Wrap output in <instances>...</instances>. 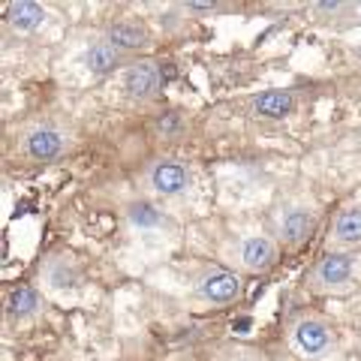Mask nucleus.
<instances>
[{
    "instance_id": "nucleus-1",
    "label": "nucleus",
    "mask_w": 361,
    "mask_h": 361,
    "mask_svg": "<svg viewBox=\"0 0 361 361\" xmlns=\"http://www.w3.org/2000/svg\"><path fill=\"white\" fill-rule=\"evenodd\" d=\"M73 148V133L58 121H33L18 133V154L30 163H58Z\"/></svg>"
},
{
    "instance_id": "nucleus-2",
    "label": "nucleus",
    "mask_w": 361,
    "mask_h": 361,
    "mask_svg": "<svg viewBox=\"0 0 361 361\" xmlns=\"http://www.w3.org/2000/svg\"><path fill=\"white\" fill-rule=\"evenodd\" d=\"M286 341H289V349L298 358L319 361V358L334 353L337 337H334V329L329 325V319L313 316V313H304V316H295V319L289 322Z\"/></svg>"
},
{
    "instance_id": "nucleus-3",
    "label": "nucleus",
    "mask_w": 361,
    "mask_h": 361,
    "mask_svg": "<svg viewBox=\"0 0 361 361\" xmlns=\"http://www.w3.org/2000/svg\"><path fill=\"white\" fill-rule=\"evenodd\" d=\"M142 187L154 199H180L193 187V169L184 160L163 157V160L148 163V169L142 172Z\"/></svg>"
},
{
    "instance_id": "nucleus-4",
    "label": "nucleus",
    "mask_w": 361,
    "mask_h": 361,
    "mask_svg": "<svg viewBox=\"0 0 361 361\" xmlns=\"http://www.w3.org/2000/svg\"><path fill=\"white\" fill-rule=\"evenodd\" d=\"M241 295V277L235 268H205L193 280V298L205 307H229Z\"/></svg>"
},
{
    "instance_id": "nucleus-5",
    "label": "nucleus",
    "mask_w": 361,
    "mask_h": 361,
    "mask_svg": "<svg viewBox=\"0 0 361 361\" xmlns=\"http://www.w3.org/2000/svg\"><path fill=\"white\" fill-rule=\"evenodd\" d=\"M358 268V253H343V250H331L325 253L319 262L310 268L307 274V286L313 292H337L353 283Z\"/></svg>"
},
{
    "instance_id": "nucleus-6",
    "label": "nucleus",
    "mask_w": 361,
    "mask_h": 361,
    "mask_svg": "<svg viewBox=\"0 0 361 361\" xmlns=\"http://www.w3.org/2000/svg\"><path fill=\"white\" fill-rule=\"evenodd\" d=\"M316 229V214L307 205H298V202H289V205H280L277 217H274V232H277V244L286 247H301L304 241L313 235Z\"/></svg>"
},
{
    "instance_id": "nucleus-7",
    "label": "nucleus",
    "mask_w": 361,
    "mask_h": 361,
    "mask_svg": "<svg viewBox=\"0 0 361 361\" xmlns=\"http://www.w3.org/2000/svg\"><path fill=\"white\" fill-rule=\"evenodd\" d=\"M232 262L241 271L250 274H262L277 262V238L271 235H247L232 247Z\"/></svg>"
},
{
    "instance_id": "nucleus-8",
    "label": "nucleus",
    "mask_w": 361,
    "mask_h": 361,
    "mask_svg": "<svg viewBox=\"0 0 361 361\" xmlns=\"http://www.w3.org/2000/svg\"><path fill=\"white\" fill-rule=\"evenodd\" d=\"M163 87V70L160 63H151V61H135L123 66V94L130 99H154Z\"/></svg>"
},
{
    "instance_id": "nucleus-9",
    "label": "nucleus",
    "mask_w": 361,
    "mask_h": 361,
    "mask_svg": "<svg viewBox=\"0 0 361 361\" xmlns=\"http://www.w3.org/2000/svg\"><path fill=\"white\" fill-rule=\"evenodd\" d=\"M295 109H298V97H295V90H289V87L259 90L250 99V111L265 121H286L289 115H295Z\"/></svg>"
},
{
    "instance_id": "nucleus-10",
    "label": "nucleus",
    "mask_w": 361,
    "mask_h": 361,
    "mask_svg": "<svg viewBox=\"0 0 361 361\" xmlns=\"http://www.w3.org/2000/svg\"><path fill=\"white\" fill-rule=\"evenodd\" d=\"M42 283L58 292L78 289L82 286V268L75 265V259L70 253H51L42 262Z\"/></svg>"
},
{
    "instance_id": "nucleus-11",
    "label": "nucleus",
    "mask_w": 361,
    "mask_h": 361,
    "mask_svg": "<svg viewBox=\"0 0 361 361\" xmlns=\"http://www.w3.org/2000/svg\"><path fill=\"white\" fill-rule=\"evenodd\" d=\"M361 244V208H343L337 211V217L331 220V232H329V247L331 250H343L353 253Z\"/></svg>"
},
{
    "instance_id": "nucleus-12",
    "label": "nucleus",
    "mask_w": 361,
    "mask_h": 361,
    "mask_svg": "<svg viewBox=\"0 0 361 361\" xmlns=\"http://www.w3.org/2000/svg\"><path fill=\"white\" fill-rule=\"evenodd\" d=\"M106 39L115 45L121 54H127V51H145L148 49L151 33H148V27H145L142 21L118 18V21H111V25L106 27Z\"/></svg>"
},
{
    "instance_id": "nucleus-13",
    "label": "nucleus",
    "mask_w": 361,
    "mask_h": 361,
    "mask_svg": "<svg viewBox=\"0 0 361 361\" xmlns=\"http://www.w3.org/2000/svg\"><path fill=\"white\" fill-rule=\"evenodd\" d=\"M123 220H127V226L135 232H157L172 223L169 214L151 199H130L127 205H123Z\"/></svg>"
},
{
    "instance_id": "nucleus-14",
    "label": "nucleus",
    "mask_w": 361,
    "mask_h": 361,
    "mask_svg": "<svg viewBox=\"0 0 361 361\" xmlns=\"http://www.w3.org/2000/svg\"><path fill=\"white\" fill-rule=\"evenodd\" d=\"M82 61H85V66H87V70L94 73V75L106 78V75L118 73L121 66H123V54H121L109 39H97V42H90L87 49H85Z\"/></svg>"
},
{
    "instance_id": "nucleus-15",
    "label": "nucleus",
    "mask_w": 361,
    "mask_h": 361,
    "mask_svg": "<svg viewBox=\"0 0 361 361\" xmlns=\"http://www.w3.org/2000/svg\"><path fill=\"white\" fill-rule=\"evenodd\" d=\"M49 18V9L37 0H16V4L6 6V25L18 30V33H33L45 25Z\"/></svg>"
},
{
    "instance_id": "nucleus-16",
    "label": "nucleus",
    "mask_w": 361,
    "mask_h": 361,
    "mask_svg": "<svg viewBox=\"0 0 361 361\" xmlns=\"http://www.w3.org/2000/svg\"><path fill=\"white\" fill-rule=\"evenodd\" d=\"M42 307H45V301L39 295V289H33V286H16L6 298V310L18 322H27L33 316H39Z\"/></svg>"
},
{
    "instance_id": "nucleus-17",
    "label": "nucleus",
    "mask_w": 361,
    "mask_h": 361,
    "mask_svg": "<svg viewBox=\"0 0 361 361\" xmlns=\"http://www.w3.org/2000/svg\"><path fill=\"white\" fill-rule=\"evenodd\" d=\"M154 133L160 135L163 142H175V139H180V135L187 133V115H184V111H178V109L163 111V115L154 121Z\"/></svg>"
},
{
    "instance_id": "nucleus-18",
    "label": "nucleus",
    "mask_w": 361,
    "mask_h": 361,
    "mask_svg": "<svg viewBox=\"0 0 361 361\" xmlns=\"http://www.w3.org/2000/svg\"><path fill=\"white\" fill-rule=\"evenodd\" d=\"M313 9L319 16H337L341 13V9H349L346 4H334V0H329V4H325V0H319V4H313Z\"/></svg>"
},
{
    "instance_id": "nucleus-19",
    "label": "nucleus",
    "mask_w": 361,
    "mask_h": 361,
    "mask_svg": "<svg viewBox=\"0 0 361 361\" xmlns=\"http://www.w3.org/2000/svg\"><path fill=\"white\" fill-rule=\"evenodd\" d=\"M184 9H193V13H211V9H220V4H211V0H190V4H184Z\"/></svg>"
},
{
    "instance_id": "nucleus-20",
    "label": "nucleus",
    "mask_w": 361,
    "mask_h": 361,
    "mask_svg": "<svg viewBox=\"0 0 361 361\" xmlns=\"http://www.w3.org/2000/svg\"><path fill=\"white\" fill-rule=\"evenodd\" d=\"M358 9H361V4H358Z\"/></svg>"
}]
</instances>
